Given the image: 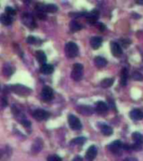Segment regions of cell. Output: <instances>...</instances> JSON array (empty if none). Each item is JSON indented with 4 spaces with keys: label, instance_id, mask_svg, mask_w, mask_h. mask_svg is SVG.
<instances>
[{
    "label": "cell",
    "instance_id": "6da1fadb",
    "mask_svg": "<svg viewBox=\"0 0 143 161\" xmlns=\"http://www.w3.org/2000/svg\"><path fill=\"white\" fill-rule=\"evenodd\" d=\"M65 54L69 58H74L78 55L79 48L74 42H68L65 45Z\"/></svg>",
    "mask_w": 143,
    "mask_h": 161
},
{
    "label": "cell",
    "instance_id": "7a4b0ae2",
    "mask_svg": "<svg viewBox=\"0 0 143 161\" xmlns=\"http://www.w3.org/2000/svg\"><path fill=\"white\" fill-rule=\"evenodd\" d=\"M83 77V65L79 63H76L73 65V70L71 72V77L76 81L81 80Z\"/></svg>",
    "mask_w": 143,
    "mask_h": 161
},
{
    "label": "cell",
    "instance_id": "3957f363",
    "mask_svg": "<svg viewBox=\"0 0 143 161\" xmlns=\"http://www.w3.org/2000/svg\"><path fill=\"white\" fill-rule=\"evenodd\" d=\"M68 121H69V124H70V128L73 130H80L82 128V124L79 120V118H76L75 116L70 114L68 117Z\"/></svg>",
    "mask_w": 143,
    "mask_h": 161
},
{
    "label": "cell",
    "instance_id": "277c9868",
    "mask_svg": "<svg viewBox=\"0 0 143 161\" xmlns=\"http://www.w3.org/2000/svg\"><path fill=\"white\" fill-rule=\"evenodd\" d=\"M14 92H15L17 95H29L31 92V90L29 88L22 86V85H15L11 87Z\"/></svg>",
    "mask_w": 143,
    "mask_h": 161
},
{
    "label": "cell",
    "instance_id": "5b68a950",
    "mask_svg": "<svg viewBox=\"0 0 143 161\" xmlns=\"http://www.w3.org/2000/svg\"><path fill=\"white\" fill-rule=\"evenodd\" d=\"M33 117L38 121L46 120L49 118V113L42 109H38L33 112Z\"/></svg>",
    "mask_w": 143,
    "mask_h": 161
},
{
    "label": "cell",
    "instance_id": "8992f818",
    "mask_svg": "<svg viewBox=\"0 0 143 161\" xmlns=\"http://www.w3.org/2000/svg\"><path fill=\"white\" fill-rule=\"evenodd\" d=\"M54 96V92L53 90L49 87H44L41 92V97L45 101H49L51 100Z\"/></svg>",
    "mask_w": 143,
    "mask_h": 161
},
{
    "label": "cell",
    "instance_id": "52a82bcc",
    "mask_svg": "<svg viewBox=\"0 0 143 161\" xmlns=\"http://www.w3.org/2000/svg\"><path fill=\"white\" fill-rule=\"evenodd\" d=\"M122 144L120 140H116L112 142L109 145V149L115 155H119L121 154V150H122Z\"/></svg>",
    "mask_w": 143,
    "mask_h": 161
},
{
    "label": "cell",
    "instance_id": "ba28073f",
    "mask_svg": "<svg viewBox=\"0 0 143 161\" xmlns=\"http://www.w3.org/2000/svg\"><path fill=\"white\" fill-rule=\"evenodd\" d=\"M97 155V148L95 145L91 146L86 151L85 154V158L88 161H92Z\"/></svg>",
    "mask_w": 143,
    "mask_h": 161
},
{
    "label": "cell",
    "instance_id": "9c48e42d",
    "mask_svg": "<svg viewBox=\"0 0 143 161\" xmlns=\"http://www.w3.org/2000/svg\"><path fill=\"white\" fill-rule=\"evenodd\" d=\"M77 111L78 112H79L80 114L85 115V116H91V115L94 112V109L92 108L90 106H79L77 108Z\"/></svg>",
    "mask_w": 143,
    "mask_h": 161
},
{
    "label": "cell",
    "instance_id": "30bf717a",
    "mask_svg": "<svg viewBox=\"0 0 143 161\" xmlns=\"http://www.w3.org/2000/svg\"><path fill=\"white\" fill-rule=\"evenodd\" d=\"M98 18H99V11L96 10H93L91 12L87 14L86 16V19H87V22L91 25H94L96 23L97 21Z\"/></svg>",
    "mask_w": 143,
    "mask_h": 161
},
{
    "label": "cell",
    "instance_id": "8fae6325",
    "mask_svg": "<svg viewBox=\"0 0 143 161\" xmlns=\"http://www.w3.org/2000/svg\"><path fill=\"white\" fill-rule=\"evenodd\" d=\"M110 50H111L112 55L115 57H120L122 55V47L116 42H111L110 43Z\"/></svg>",
    "mask_w": 143,
    "mask_h": 161
},
{
    "label": "cell",
    "instance_id": "7c38bea8",
    "mask_svg": "<svg viewBox=\"0 0 143 161\" xmlns=\"http://www.w3.org/2000/svg\"><path fill=\"white\" fill-rule=\"evenodd\" d=\"M95 111L99 114H106L108 111V107H107L106 103L104 102H98L95 105Z\"/></svg>",
    "mask_w": 143,
    "mask_h": 161
},
{
    "label": "cell",
    "instance_id": "4fadbf2b",
    "mask_svg": "<svg viewBox=\"0 0 143 161\" xmlns=\"http://www.w3.org/2000/svg\"><path fill=\"white\" fill-rule=\"evenodd\" d=\"M91 46L92 47V49L94 50H98L102 45V39L101 37H97V36H95L91 39Z\"/></svg>",
    "mask_w": 143,
    "mask_h": 161
},
{
    "label": "cell",
    "instance_id": "5bb4252c",
    "mask_svg": "<svg viewBox=\"0 0 143 161\" xmlns=\"http://www.w3.org/2000/svg\"><path fill=\"white\" fill-rule=\"evenodd\" d=\"M130 118L133 120H141L143 118L142 112L139 109H134L130 112Z\"/></svg>",
    "mask_w": 143,
    "mask_h": 161
},
{
    "label": "cell",
    "instance_id": "9a60e30c",
    "mask_svg": "<svg viewBox=\"0 0 143 161\" xmlns=\"http://www.w3.org/2000/svg\"><path fill=\"white\" fill-rule=\"evenodd\" d=\"M43 148V141L40 139H37L32 145V151L34 153H39Z\"/></svg>",
    "mask_w": 143,
    "mask_h": 161
},
{
    "label": "cell",
    "instance_id": "2e32d148",
    "mask_svg": "<svg viewBox=\"0 0 143 161\" xmlns=\"http://www.w3.org/2000/svg\"><path fill=\"white\" fill-rule=\"evenodd\" d=\"M40 71L42 72L43 74L49 75L53 73L54 67H53V65H49V64H43L42 66L40 67Z\"/></svg>",
    "mask_w": 143,
    "mask_h": 161
},
{
    "label": "cell",
    "instance_id": "e0dca14e",
    "mask_svg": "<svg viewBox=\"0 0 143 161\" xmlns=\"http://www.w3.org/2000/svg\"><path fill=\"white\" fill-rule=\"evenodd\" d=\"M95 64L99 68H102L107 65V61L101 56H97L95 58Z\"/></svg>",
    "mask_w": 143,
    "mask_h": 161
},
{
    "label": "cell",
    "instance_id": "ac0fdd59",
    "mask_svg": "<svg viewBox=\"0 0 143 161\" xmlns=\"http://www.w3.org/2000/svg\"><path fill=\"white\" fill-rule=\"evenodd\" d=\"M23 19H24V22H25V25L29 26V27H33V25H34V21L33 17H32L30 14H25V15H24V17H23Z\"/></svg>",
    "mask_w": 143,
    "mask_h": 161
},
{
    "label": "cell",
    "instance_id": "d6986e66",
    "mask_svg": "<svg viewBox=\"0 0 143 161\" xmlns=\"http://www.w3.org/2000/svg\"><path fill=\"white\" fill-rule=\"evenodd\" d=\"M36 58L37 61L40 62V63H42V64H45L46 61H47V57H46L45 54L42 50H38L37 51Z\"/></svg>",
    "mask_w": 143,
    "mask_h": 161
},
{
    "label": "cell",
    "instance_id": "ffe728a7",
    "mask_svg": "<svg viewBox=\"0 0 143 161\" xmlns=\"http://www.w3.org/2000/svg\"><path fill=\"white\" fill-rule=\"evenodd\" d=\"M0 20H1V22H2L4 25H10L13 22L11 16L8 15V14H6L1 15V17H0Z\"/></svg>",
    "mask_w": 143,
    "mask_h": 161
},
{
    "label": "cell",
    "instance_id": "44dd1931",
    "mask_svg": "<svg viewBox=\"0 0 143 161\" xmlns=\"http://www.w3.org/2000/svg\"><path fill=\"white\" fill-rule=\"evenodd\" d=\"M127 70L126 68H124L122 71V73H121V80H120V82H121V85L122 86H126V81H127Z\"/></svg>",
    "mask_w": 143,
    "mask_h": 161
},
{
    "label": "cell",
    "instance_id": "7402d4cb",
    "mask_svg": "<svg viewBox=\"0 0 143 161\" xmlns=\"http://www.w3.org/2000/svg\"><path fill=\"white\" fill-rule=\"evenodd\" d=\"M101 133H103L104 135H106V136H110L113 133L112 128L107 126V125H102L101 127Z\"/></svg>",
    "mask_w": 143,
    "mask_h": 161
},
{
    "label": "cell",
    "instance_id": "603a6c76",
    "mask_svg": "<svg viewBox=\"0 0 143 161\" xmlns=\"http://www.w3.org/2000/svg\"><path fill=\"white\" fill-rule=\"evenodd\" d=\"M113 83H114V79L113 78H106V79L101 80V86L104 88H108V87H111Z\"/></svg>",
    "mask_w": 143,
    "mask_h": 161
},
{
    "label": "cell",
    "instance_id": "cb8c5ba5",
    "mask_svg": "<svg viewBox=\"0 0 143 161\" xmlns=\"http://www.w3.org/2000/svg\"><path fill=\"white\" fill-rule=\"evenodd\" d=\"M70 28L71 29V31H73V32H76V31H79L81 29H82V26L78 24L77 22L73 20V21L70 22Z\"/></svg>",
    "mask_w": 143,
    "mask_h": 161
},
{
    "label": "cell",
    "instance_id": "d4e9b609",
    "mask_svg": "<svg viewBox=\"0 0 143 161\" xmlns=\"http://www.w3.org/2000/svg\"><path fill=\"white\" fill-rule=\"evenodd\" d=\"M86 141V139L85 137H79L76 138L75 139L71 141V144H76V145H82L83 143H85Z\"/></svg>",
    "mask_w": 143,
    "mask_h": 161
},
{
    "label": "cell",
    "instance_id": "484cf974",
    "mask_svg": "<svg viewBox=\"0 0 143 161\" xmlns=\"http://www.w3.org/2000/svg\"><path fill=\"white\" fill-rule=\"evenodd\" d=\"M13 71H13L12 66H10L9 64H7V65H4V67H3V74L5 75V76H8V77L11 76V75L13 74Z\"/></svg>",
    "mask_w": 143,
    "mask_h": 161
},
{
    "label": "cell",
    "instance_id": "4316f807",
    "mask_svg": "<svg viewBox=\"0 0 143 161\" xmlns=\"http://www.w3.org/2000/svg\"><path fill=\"white\" fill-rule=\"evenodd\" d=\"M132 139L134 140L136 143H142V136L140 133H137V132H135L132 134Z\"/></svg>",
    "mask_w": 143,
    "mask_h": 161
},
{
    "label": "cell",
    "instance_id": "83f0119b",
    "mask_svg": "<svg viewBox=\"0 0 143 161\" xmlns=\"http://www.w3.org/2000/svg\"><path fill=\"white\" fill-rule=\"evenodd\" d=\"M58 10V7L55 4H48L45 5V12L55 13Z\"/></svg>",
    "mask_w": 143,
    "mask_h": 161
},
{
    "label": "cell",
    "instance_id": "f1b7e54d",
    "mask_svg": "<svg viewBox=\"0 0 143 161\" xmlns=\"http://www.w3.org/2000/svg\"><path fill=\"white\" fill-rule=\"evenodd\" d=\"M132 78L134 79L135 80H138V81H141L143 80V77L142 75L141 74L140 72L138 71H135L132 74Z\"/></svg>",
    "mask_w": 143,
    "mask_h": 161
},
{
    "label": "cell",
    "instance_id": "f546056e",
    "mask_svg": "<svg viewBox=\"0 0 143 161\" xmlns=\"http://www.w3.org/2000/svg\"><path fill=\"white\" fill-rule=\"evenodd\" d=\"M5 12H6V14L9 16L16 15V10H14L11 7H6L5 8Z\"/></svg>",
    "mask_w": 143,
    "mask_h": 161
},
{
    "label": "cell",
    "instance_id": "4dcf8cb0",
    "mask_svg": "<svg viewBox=\"0 0 143 161\" xmlns=\"http://www.w3.org/2000/svg\"><path fill=\"white\" fill-rule=\"evenodd\" d=\"M61 158L60 156L56 155H51V156H49V158H48V161H61Z\"/></svg>",
    "mask_w": 143,
    "mask_h": 161
},
{
    "label": "cell",
    "instance_id": "1f68e13d",
    "mask_svg": "<svg viewBox=\"0 0 143 161\" xmlns=\"http://www.w3.org/2000/svg\"><path fill=\"white\" fill-rule=\"evenodd\" d=\"M20 122H21V124H23L25 128H29L31 126L30 122H29V120H26V119H22Z\"/></svg>",
    "mask_w": 143,
    "mask_h": 161
},
{
    "label": "cell",
    "instance_id": "d6a6232c",
    "mask_svg": "<svg viewBox=\"0 0 143 161\" xmlns=\"http://www.w3.org/2000/svg\"><path fill=\"white\" fill-rule=\"evenodd\" d=\"M36 42V39L33 36H29L27 38V43L29 44H34Z\"/></svg>",
    "mask_w": 143,
    "mask_h": 161
},
{
    "label": "cell",
    "instance_id": "836d02e7",
    "mask_svg": "<svg viewBox=\"0 0 143 161\" xmlns=\"http://www.w3.org/2000/svg\"><path fill=\"white\" fill-rule=\"evenodd\" d=\"M121 42H122V45H124L125 48H127L128 45H129V44H130V41L128 40H121Z\"/></svg>",
    "mask_w": 143,
    "mask_h": 161
},
{
    "label": "cell",
    "instance_id": "e575fe53",
    "mask_svg": "<svg viewBox=\"0 0 143 161\" xmlns=\"http://www.w3.org/2000/svg\"><path fill=\"white\" fill-rule=\"evenodd\" d=\"M98 29L101 31H104L106 29V25H104V24H102V23H99V24H98Z\"/></svg>",
    "mask_w": 143,
    "mask_h": 161
},
{
    "label": "cell",
    "instance_id": "d590c367",
    "mask_svg": "<svg viewBox=\"0 0 143 161\" xmlns=\"http://www.w3.org/2000/svg\"><path fill=\"white\" fill-rule=\"evenodd\" d=\"M73 161H84V159L80 156H76L75 158L74 159Z\"/></svg>",
    "mask_w": 143,
    "mask_h": 161
},
{
    "label": "cell",
    "instance_id": "8d00e7d4",
    "mask_svg": "<svg viewBox=\"0 0 143 161\" xmlns=\"http://www.w3.org/2000/svg\"><path fill=\"white\" fill-rule=\"evenodd\" d=\"M2 105H3V107L8 105V102H7V100L5 99V98H3V99H2Z\"/></svg>",
    "mask_w": 143,
    "mask_h": 161
},
{
    "label": "cell",
    "instance_id": "74e56055",
    "mask_svg": "<svg viewBox=\"0 0 143 161\" xmlns=\"http://www.w3.org/2000/svg\"><path fill=\"white\" fill-rule=\"evenodd\" d=\"M125 161H137V159H136L134 158H127L126 159Z\"/></svg>",
    "mask_w": 143,
    "mask_h": 161
},
{
    "label": "cell",
    "instance_id": "f35d334b",
    "mask_svg": "<svg viewBox=\"0 0 143 161\" xmlns=\"http://www.w3.org/2000/svg\"><path fill=\"white\" fill-rule=\"evenodd\" d=\"M25 1H29V0H25Z\"/></svg>",
    "mask_w": 143,
    "mask_h": 161
}]
</instances>
